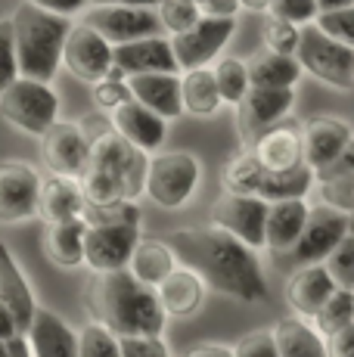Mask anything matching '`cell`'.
<instances>
[{
    "label": "cell",
    "mask_w": 354,
    "mask_h": 357,
    "mask_svg": "<svg viewBox=\"0 0 354 357\" xmlns=\"http://www.w3.org/2000/svg\"><path fill=\"white\" fill-rule=\"evenodd\" d=\"M268 211L270 202H264L261 196H236L224 193L212 205V224L227 233H233L236 239H243L255 252H264V233H268Z\"/></svg>",
    "instance_id": "2e32d148"
},
{
    "label": "cell",
    "mask_w": 354,
    "mask_h": 357,
    "mask_svg": "<svg viewBox=\"0 0 354 357\" xmlns=\"http://www.w3.org/2000/svg\"><path fill=\"white\" fill-rule=\"evenodd\" d=\"M0 357H13V339H0Z\"/></svg>",
    "instance_id": "6f0895ef"
},
{
    "label": "cell",
    "mask_w": 354,
    "mask_h": 357,
    "mask_svg": "<svg viewBox=\"0 0 354 357\" xmlns=\"http://www.w3.org/2000/svg\"><path fill=\"white\" fill-rule=\"evenodd\" d=\"M112 3H121V6H159L162 0H91V6H112Z\"/></svg>",
    "instance_id": "db71d44e"
},
{
    "label": "cell",
    "mask_w": 354,
    "mask_h": 357,
    "mask_svg": "<svg viewBox=\"0 0 354 357\" xmlns=\"http://www.w3.org/2000/svg\"><path fill=\"white\" fill-rule=\"evenodd\" d=\"M233 357H280L274 329H252L233 345Z\"/></svg>",
    "instance_id": "7bdbcfd3"
},
{
    "label": "cell",
    "mask_w": 354,
    "mask_h": 357,
    "mask_svg": "<svg viewBox=\"0 0 354 357\" xmlns=\"http://www.w3.org/2000/svg\"><path fill=\"white\" fill-rule=\"evenodd\" d=\"M311 202L308 199H286V202H270L268 211V233H264V249L268 252H292L302 239V230L308 224Z\"/></svg>",
    "instance_id": "4316f807"
},
{
    "label": "cell",
    "mask_w": 354,
    "mask_h": 357,
    "mask_svg": "<svg viewBox=\"0 0 354 357\" xmlns=\"http://www.w3.org/2000/svg\"><path fill=\"white\" fill-rule=\"evenodd\" d=\"M261 40H264V50L295 56L298 40H302V25L286 22V19L268 13V19H264V25H261Z\"/></svg>",
    "instance_id": "74e56055"
},
{
    "label": "cell",
    "mask_w": 354,
    "mask_h": 357,
    "mask_svg": "<svg viewBox=\"0 0 354 357\" xmlns=\"http://www.w3.org/2000/svg\"><path fill=\"white\" fill-rule=\"evenodd\" d=\"M109 125L112 130H118L128 143H134L137 149H143L146 155H155L159 149H165L168 140V121L162 115H155L153 109H146L137 100L121 102L115 112H109Z\"/></svg>",
    "instance_id": "ac0fdd59"
},
{
    "label": "cell",
    "mask_w": 354,
    "mask_h": 357,
    "mask_svg": "<svg viewBox=\"0 0 354 357\" xmlns=\"http://www.w3.org/2000/svg\"><path fill=\"white\" fill-rule=\"evenodd\" d=\"M84 239H87V218L56 221L44 227V255L56 267H84Z\"/></svg>",
    "instance_id": "83f0119b"
},
{
    "label": "cell",
    "mask_w": 354,
    "mask_h": 357,
    "mask_svg": "<svg viewBox=\"0 0 354 357\" xmlns=\"http://www.w3.org/2000/svg\"><path fill=\"white\" fill-rule=\"evenodd\" d=\"M270 329L277 335L280 357H330V351H326V335L311 320L298 317V314L280 317Z\"/></svg>",
    "instance_id": "f1b7e54d"
},
{
    "label": "cell",
    "mask_w": 354,
    "mask_h": 357,
    "mask_svg": "<svg viewBox=\"0 0 354 357\" xmlns=\"http://www.w3.org/2000/svg\"><path fill=\"white\" fill-rule=\"evenodd\" d=\"M252 153L258 155V162L264 165V171H286L295 168L305 162V149H302V121H289L283 119L280 125H274L270 130H264L255 143Z\"/></svg>",
    "instance_id": "cb8c5ba5"
},
{
    "label": "cell",
    "mask_w": 354,
    "mask_h": 357,
    "mask_svg": "<svg viewBox=\"0 0 354 357\" xmlns=\"http://www.w3.org/2000/svg\"><path fill=\"white\" fill-rule=\"evenodd\" d=\"M91 97H93V106L100 109V112H115V109L121 106V102L131 100V87H128V81H118V78H103L97 81V84H91Z\"/></svg>",
    "instance_id": "ee69618b"
},
{
    "label": "cell",
    "mask_w": 354,
    "mask_h": 357,
    "mask_svg": "<svg viewBox=\"0 0 354 357\" xmlns=\"http://www.w3.org/2000/svg\"><path fill=\"white\" fill-rule=\"evenodd\" d=\"M314 22H317L326 34H330V38L342 40L345 47H351V50H354V3H351V6H339V10L320 13Z\"/></svg>",
    "instance_id": "60d3db41"
},
{
    "label": "cell",
    "mask_w": 354,
    "mask_h": 357,
    "mask_svg": "<svg viewBox=\"0 0 354 357\" xmlns=\"http://www.w3.org/2000/svg\"><path fill=\"white\" fill-rule=\"evenodd\" d=\"M87 211V196L78 177L66 174H50L40 181V199H38V218L44 224L56 221H72V218H84Z\"/></svg>",
    "instance_id": "603a6c76"
},
{
    "label": "cell",
    "mask_w": 354,
    "mask_h": 357,
    "mask_svg": "<svg viewBox=\"0 0 354 357\" xmlns=\"http://www.w3.org/2000/svg\"><path fill=\"white\" fill-rule=\"evenodd\" d=\"M336 292V280L326 271V264H298V271L289 273L286 280V301L292 314L305 320H314V314L323 307V301Z\"/></svg>",
    "instance_id": "7402d4cb"
},
{
    "label": "cell",
    "mask_w": 354,
    "mask_h": 357,
    "mask_svg": "<svg viewBox=\"0 0 354 357\" xmlns=\"http://www.w3.org/2000/svg\"><path fill=\"white\" fill-rule=\"evenodd\" d=\"M183 357H233V345H221V342H202L183 351Z\"/></svg>",
    "instance_id": "f907efd6"
},
{
    "label": "cell",
    "mask_w": 354,
    "mask_h": 357,
    "mask_svg": "<svg viewBox=\"0 0 354 357\" xmlns=\"http://www.w3.org/2000/svg\"><path fill=\"white\" fill-rule=\"evenodd\" d=\"M292 106H295V87H252L236 106V134L243 149H252V143L264 130L289 119Z\"/></svg>",
    "instance_id": "9c48e42d"
},
{
    "label": "cell",
    "mask_w": 354,
    "mask_h": 357,
    "mask_svg": "<svg viewBox=\"0 0 354 357\" xmlns=\"http://www.w3.org/2000/svg\"><path fill=\"white\" fill-rule=\"evenodd\" d=\"M149 155L128 143L118 130L106 128L91 137V165L81 174L87 205L140 202L146 196Z\"/></svg>",
    "instance_id": "3957f363"
},
{
    "label": "cell",
    "mask_w": 354,
    "mask_h": 357,
    "mask_svg": "<svg viewBox=\"0 0 354 357\" xmlns=\"http://www.w3.org/2000/svg\"><path fill=\"white\" fill-rule=\"evenodd\" d=\"M19 78V56H16V34L13 19H0V93Z\"/></svg>",
    "instance_id": "ab89813d"
},
{
    "label": "cell",
    "mask_w": 354,
    "mask_h": 357,
    "mask_svg": "<svg viewBox=\"0 0 354 357\" xmlns=\"http://www.w3.org/2000/svg\"><path fill=\"white\" fill-rule=\"evenodd\" d=\"M131 97L162 115L165 121L180 119L183 102H180V72H146V75H131L128 78Z\"/></svg>",
    "instance_id": "484cf974"
},
{
    "label": "cell",
    "mask_w": 354,
    "mask_h": 357,
    "mask_svg": "<svg viewBox=\"0 0 354 357\" xmlns=\"http://www.w3.org/2000/svg\"><path fill=\"white\" fill-rule=\"evenodd\" d=\"M264 165L258 162V155L252 149H243L240 155H233L221 171V187L224 193H236V196H258L264 181Z\"/></svg>",
    "instance_id": "836d02e7"
},
{
    "label": "cell",
    "mask_w": 354,
    "mask_h": 357,
    "mask_svg": "<svg viewBox=\"0 0 354 357\" xmlns=\"http://www.w3.org/2000/svg\"><path fill=\"white\" fill-rule=\"evenodd\" d=\"M323 174H342V177H354V140L345 146V153L339 155L330 168H323Z\"/></svg>",
    "instance_id": "816d5d0a"
},
{
    "label": "cell",
    "mask_w": 354,
    "mask_h": 357,
    "mask_svg": "<svg viewBox=\"0 0 354 357\" xmlns=\"http://www.w3.org/2000/svg\"><path fill=\"white\" fill-rule=\"evenodd\" d=\"M202 187V162L190 149H159L149 155L146 199L165 211H180Z\"/></svg>",
    "instance_id": "5b68a950"
},
{
    "label": "cell",
    "mask_w": 354,
    "mask_h": 357,
    "mask_svg": "<svg viewBox=\"0 0 354 357\" xmlns=\"http://www.w3.org/2000/svg\"><path fill=\"white\" fill-rule=\"evenodd\" d=\"M351 233V215L342 208H332L326 202L311 205L308 224L302 230V239L295 243L292 255L298 258V264H320L336 252V245Z\"/></svg>",
    "instance_id": "7c38bea8"
},
{
    "label": "cell",
    "mask_w": 354,
    "mask_h": 357,
    "mask_svg": "<svg viewBox=\"0 0 354 357\" xmlns=\"http://www.w3.org/2000/svg\"><path fill=\"white\" fill-rule=\"evenodd\" d=\"M87 311L115 335H165V307L153 286L140 283L131 271L93 273L87 286Z\"/></svg>",
    "instance_id": "7a4b0ae2"
},
{
    "label": "cell",
    "mask_w": 354,
    "mask_h": 357,
    "mask_svg": "<svg viewBox=\"0 0 354 357\" xmlns=\"http://www.w3.org/2000/svg\"><path fill=\"white\" fill-rule=\"evenodd\" d=\"M323 335H332L336 329L354 324V289H345V286H336V292L323 301V307L314 314L311 320Z\"/></svg>",
    "instance_id": "d590c367"
},
{
    "label": "cell",
    "mask_w": 354,
    "mask_h": 357,
    "mask_svg": "<svg viewBox=\"0 0 354 357\" xmlns=\"http://www.w3.org/2000/svg\"><path fill=\"white\" fill-rule=\"evenodd\" d=\"M206 289L208 286L202 283V277L187 264H177L159 286V301L165 307L168 317H177V320H187V317H196L202 311V301H206Z\"/></svg>",
    "instance_id": "d4e9b609"
},
{
    "label": "cell",
    "mask_w": 354,
    "mask_h": 357,
    "mask_svg": "<svg viewBox=\"0 0 354 357\" xmlns=\"http://www.w3.org/2000/svg\"><path fill=\"white\" fill-rule=\"evenodd\" d=\"M40 159L50 174L78 177L91 165V134L78 121H56L40 137Z\"/></svg>",
    "instance_id": "9a60e30c"
},
{
    "label": "cell",
    "mask_w": 354,
    "mask_h": 357,
    "mask_svg": "<svg viewBox=\"0 0 354 357\" xmlns=\"http://www.w3.org/2000/svg\"><path fill=\"white\" fill-rule=\"evenodd\" d=\"M162 239L174 249L177 264L193 267L212 292H221L243 305H264L270 298L258 252L233 233L206 224V227H174Z\"/></svg>",
    "instance_id": "6da1fadb"
},
{
    "label": "cell",
    "mask_w": 354,
    "mask_h": 357,
    "mask_svg": "<svg viewBox=\"0 0 354 357\" xmlns=\"http://www.w3.org/2000/svg\"><path fill=\"white\" fill-rule=\"evenodd\" d=\"M0 305L16 317V326L19 333H25L38 311V298H35V289H31L29 277L25 271L19 267L13 249L6 245V239L0 236Z\"/></svg>",
    "instance_id": "d6986e66"
},
{
    "label": "cell",
    "mask_w": 354,
    "mask_h": 357,
    "mask_svg": "<svg viewBox=\"0 0 354 357\" xmlns=\"http://www.w3.org/2000/svg\"><path fill=\"white\" fill-rule=\"evenodd\" d=\"M351 233H354V211H351Z\"/></svg>",
    "instance_id": "680465c9"
},
{
    "label": "cell",
    "mask_w": 354,
    "mask_h": 357,
    "mask_svg": "<svg viewBox=\"0 0 354 357\" xmlns=\"http://www.w3.org/2000/svg\"><path fill=\"white\" fill-rule=\"evenodd\" d=\"M78 357H121V335L100 320H91L78 333Z\"/></svg>",
    "instance_id": "8d00e7d4"
},
{
    "label": "cell",
    "mask_w": 354,
    "mask_h": 357,
    "mask_svg": "<svg viewBox=\"0 0 354 357\" xmlns=\"http://www.w3.org/2000/svg\"><path fill=\"white\" fill-rule=\"evenodd\" d=\"M314 183H317V171L311 165H295V168H286V171H268L261 181V190L258 196L264 202H286V199H308L314 193Z\"/></svg>",
    "instance_id": "1f68e13d"
},
{
    "label": "cell",
    "mask_w": 354,
    "mask_h": 357,
    "mask_svg": "<svg viewBox=\"0 0 354 357\" xmlns=\"http://www.w3.org/2000/svg\"><path fill=\"white\" fill-rule=\"evenodd\" d=\"M81 22L97 29L112 47L128 44V40L149 38V34H162V22L155 6H91L81 13Z\"/></svg>",
    "instance_id": "5bb4252c"
},
{
    "label": "cell",
    "mask_w": 354,
    "mask_h": 357,
    "mask_svg": "<svg viewBox=\"0 0 354 357\" xmlns=\"http://www.w3.org/2000/svg\"><path fill=\"white\" fill-rule=\"evenodd\" d=\"M29 3L44 6V10L59 13V16H81L91 6V0H29Z\"/></svg>",
    "instance_id": "c3c4849f"
},
{
    "label": "cell",
    "mask_w": 354,
    "mask_h": 357,
    "mask_svg": "<svg viewBox=\"0 0 354 357\" xmlns=\"http://www.w3.org/2000/svg\"><path fill=\"white\" fill-rule=\"evenodd\" d=\"M155 13H159L162 31H168V34H180V31L193 29L202 19V10L193 0H162V3L155 6Z\"/></svg>",
    "instance_id": "f35d334b"
},
{
    "label": "cell",
    "mask_w": 354,
    "mask_h": 357,
    "mask_svg": "<svg viewBox=\"0 0 354 357\" xmlns=\"http://www.w3.org/2000/svg\"><path fill=\"white\" fill-rule=\"evenodd\" d=\"M19 335V326H16V317L0 305V339H16Z\"/></svg>",
    "instance_id": "f5cc1de1"
},
{
    "label": "cell",
    "mask_w": 354,
    "mask_h": 357,
    "mask_svg": "<svg viewBox=\"0 0 354 357\" xmlns=\"http://www.w3.org/2000/svg\"><path fill=\"white\" fill-rule=\"evenodd\" d=\"M140 239H143L140 221H100V224H87L84 267H91L93 273L125 271Z\"/></svg>",
    "instance_id": "ba28073f"
},
{
    "label": "cell",
    "mask_w": 354,
    "mask_h": 357,
    "mask_svg": "<svg viewBox=\"0 0 354 357\" xmlns=\"http://www.w3.org/2000/svg\"><path fill=\"white\" fill-rule=\"evenodd\" d=\"M72 22H75L72 16H59V13H50L44 6L22 0L16 6V13H13L19 75L53 84V78L63 68V47Z\"/></svg>",
    "instance_id": "277c9868"
},
{
    "label": "cell",
    "mask_w": 354,
    "mask_h": 357,
    "mask_svg": "<svg viewBox=\"0 0 354 357\" xmlns=\"http://www.w3.org/2000/svg\"><path fill=\"white\" fill-rule=\"evenodd\" d=\"M302 63L286 53H258L249 63V78L252 87H295L302 81Z\"/></svg>",
    "instance_id": "d6a6232c"
},
{
    "label": "cell",
    "mask_w": 354,
    "mask_h": 357,
    "mask_svg": "<svg viewBox=\"0 0 354 357\" xmlns=\"http://www.w3.org/2000/svg\"><path fill=\"white\" fill-rule=\"evenodd\" d=\"M354 0H317V6H320V13H326V10H339V6H351Z\"/></svg>",
    "instance_id": "9f6ffc18"
},
{
    "label": "cell",
    "mask_w": 354,
    "mask_h": 357,
    "mask_svg": "<svg viewBox=\"0 0 354 357\" xmlns=\"http://www.w3.org/2000/svg\"><path fill=\"white\" fill-rule=\"evenodd\" d=\"M121 357H171L165 335H121Z\"/></svg>",
    "instance_id": "f6af8a7d"
},
{
    "label": "cell",
    "mask_w": 354,
    "mask_h": 357,
    "mask_svg": "<svg viewBox=\"0 0 354 357\" xmlns=\"http://www.w3.org/2000/svg\"><path fill=\"white\" fill-rule=\"evenodd\" d=\"M323 264H326V271L332 273L336 286L354 289V233H348V236L336 245V252H332Z\"/></svg>",
    "instance_id": "b9f144b4"
},
{
    "label": "cell",
    "mask_w": 354,
    "mask_h": 357,
    "mask_svg": "<svg viewBox=\"0 0 354 357\" xmlns=\"http://www.w3.org/2000/svg\"><path fill=\"white\" fill-rule=\"evenodd\" d=\"M236 31V16H202L193 29L171 34V47H174V59L180 72L190 68H202L212 66L221 50L227 47V40Z\"/></svg>",
    "instance_id": "30bf717a"
},
{
    "label": "cell",
    "mask_w": 354,
    "mask_h": 357,
    "mask_svg": "<svg viewBox=\"0 0 354 357\" xmlns=\"http://www.w3.org/2000/svg\"><path fill=\"white\" fill-rule=\"evenodd\" d=\"M295 59L308 75L336 91H354V50L342 40L330 38L317 22L302 25Z\"/></svg>",
    "instance_id": "52a82bcc"
},
{
    "label": "cell",
    "mask_w": 354,
    "mask_h": 357,
    "mask_svg": "<svg viewBox=\"0 0 354 357\" xmlns=\"http://www.w3.org/2000/svg\"><path fill=\"white\" fill-rule=\"evenodd\" d=\"M31 357H78V333L59 317L56 311L38 305L35 317L25 329Z\"/></svg>",
    "instance_id": "44dd1931"
},
{
    "label": "cell",
    "mask_w": 354,
    "mask_h": 357,
    "mask_svg": "<svg viewBox=\"0 0 354 357\" xmlns=\"http://www.w3.org/2000/svg\"><path fill=\"white\" fill-rule=\"evenodd\" d=\"M202 10V16H236L243 10L240 0H193Z\"/></svg>",
    "instance_id": "681fc988"
},
{
    "label": "cell",
    "mask_w": 354,
    "mask_h": 357,
    "mask_svg": "<svg viewBox=\"0 0 354 357\" xmlns=\"http://www.w3.org/2000/svg\"><path fill=\"white\" fill-rule=\"evenodd\" d=\"M115 56H112V44L100 34L97 29H91L87 22H72L69 34H66V47H63V68L72 78L84 81V84H97L109 75Z\"/></svg>",
    "instance_id": "8fae6325"
},
{
    "label": "cell",
    "mask_w": 354,
    "mask_h": 357,
    "mask_svg": "<svg viewBox=\"0 0 354 357\" xmlns=\"http://www.w3.org/2000/svg\"><path fill=\"white\" fill-rule=\"evenodd\" d=\"M180 102H183V112L193 115V119H212V115L221 112L224 100H221V91H217L212 66L180 72Z\"/></svg>",
    "instance_id": "f546056e"
},
{
    "label": "cell",
    "mask_w": 354,
    "mask_h": 357,
    "mask_svg": "<svg viewBox=\"0 0 354 357\" xmlns=\"http://www.w3.org/2000/svg\"><path fill=\"white\" fill-rule=\"evenodd\" d=\"M217 91H221L224 106H240L243 97L252 91V78H249V63L240 56H217L212 63Z\"/></svg>",
    "instance_id": "e575fe53"
},
{
    "label": "cell",
    "mask_w": 354,
    "mask_h": 357,
    "mask_svg": "<svg viewBox=\"0 0 354 357\" xmlns=\"http://www.w3.org/2000/svg\"><path fill=\"white\" fill-rule=\"evenodd\" d=\"M44 174L29 162H0V224H25L38 218Z\"/></svg>",
    "instance_id": "4fadbf2b"
},
{
    "label": "cell",
    "mask_w": 354,
    "mask_h": 357,
    "mask_svg": "<svg viewBox=\"0 0 354 357\" xmlns=\"http://www.w3.org/2000/svg\"><path fill=\"white\" fill-rule=\"evenodd\" d=\"M243 10H252V13H268V6L274 3V0H240Z\"/></svg>",
    "instance_id": "11a10c76"
},
{
    "label": "cell",
    "mask_w": 354,
    "mask_h": 357,
    "mask_svg": "<svg viewBox=\"0 0 354 357\" xmlns=\"http://www.w3.org/2000/svg\"><path fill=\"white\" fill-rule=\"evenodd\" d=\"M268 13L286 19V22L308 25L320 16V6H317V0H274V3L268 6Z\"/></svg>",
    "instance_id": "bcb514c9"
},
{
    "label": "cell",
    "mask_w": 354,
    "mask_h": 357,
    "mask_svg": "<svg viewBox=\"0 0 354 357\" xmlns=\"http://www.w3.org/2000/svg\"><path fill=\"white\" fill-rule=\"evenodd\" d=\"M174 267H177V255H174L171 245H168L165 239H146V236L137 243L131 261H128V271H131L140 283L153 286V289L174 271Z\"/></svg>",
    "instance_id": "4dcf8cb0"
},
{
    "label": "cell",
    "mask_w": 354,
    "mask_h": 357,
    "mask_svg": "<svg viewBox=\"0 0 354 357\" xmlns=\"http://www.w3.org/2000/svg\"><path fill=\"white\" fill-rule=\"evenodd\" d=\"M112 56H115V66L125 72V78L146 75V72H180L174 59L171 38H165V34H149V38L118 44L112 47Z\"/></svg>",
    "instance_id": "ffe728a7"
},
{
    "label": "cell",
    "mask_w": 354,
    "mask_h": 357,
    "mask_svg": "<svg viewBox=\"0 0 354 357\" xmlns=\"http://www.w3.org/2000/svg\"><path fill=\"white\" fill-rule=\"evenodd\" d=\"M326 351L330 357H354V324L326 335Z\"/></svg>",
    "instance_id": "7dc6e473"
},
{
    "label": "cell",
    "mask_w": 354,
    "mask_h": 357,
    "mask_svg": "<svg viewBox=\"0 0 354 357\" xmlns=\"http://www.w3.org/2000/svg\"><path fill=\"white\" fill-rule=\"evenodd\" d=\"M354 140V130L348 121L336 119V115H314V119L302 121V149H305V165L314 171L330 168L345 146Z\"/></svg>",
    "instance_id": "e0dca14e"
},
{
    "label": "cell",
    "mask_w": 354,
    "mask_h": 357,
    "mask_svg": "<svg viewBox=\"0 0 354 357\" xmlns=\"http://www.w3.org/2000/svg\"><path fill=\"white\" fill-rule=\"evenodd\" d=\"M0 119L13 125L19 134L44 137L59 121V93L50 81H35L19 75L0 93Z\"/></svg>",
    "instance_id": "8992f818"
}]
</instances>
